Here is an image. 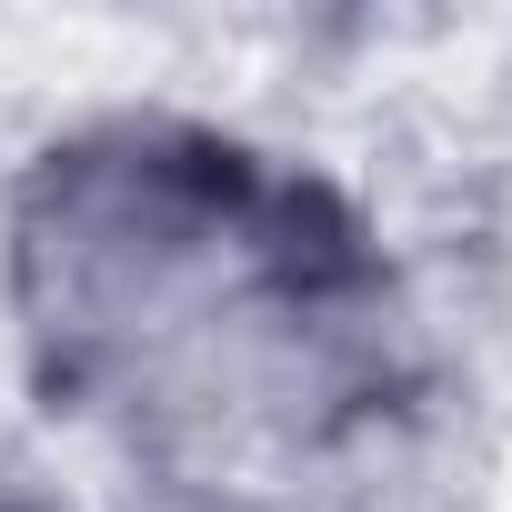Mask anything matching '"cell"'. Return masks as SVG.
Here are the masks:
<instances>
[{
  "label": "cell",
  "mask_w": 512,
  "mask_h": 512,
  "mask_svg": "<svg viewBox=\"0 0 512 512\" xmlns=\"http://www.w3.org/2000/svg\"><path fill=\"white\" fill-rule=\"evenodd\" d=\"M0 352L121 502L241 492L432 402L372 211L201 101H91L0 161Z\"/></svg>",
  "instance_id": "6da1fadb"
},
{
  "label": "cell",
  "mask_w": 512,
  "mask_h": 512,
  "mask_svg": "<svg viewBox=\"0 0 512 512\" xmlns=\"http://www.w3.org/2000/svg\"><path fill=\"white\" fill-rule=\"evenodd\" d=\"M111 512H482V492H472V462H462L442 402H422L272 482L201 492V502H111Z\"/></svg>",
  "instance_id": "7a4b0ae2"
},
{
  "label": "cell",
  "mask_w": 512,
  "mask_h": 512,
  "mask_svg": "<svg viewBox=\"0 0 512 512\" xmlns=\"http://www.w3.org/2000/svg\"><path fill=\"white\" fill-rule=\"evenodd\" d=\"M0 512H111V502H81V492H71V482H51V472L0 462Z\"/></svg>",
  "instance_id": "3957f363"
}]
</instances>
